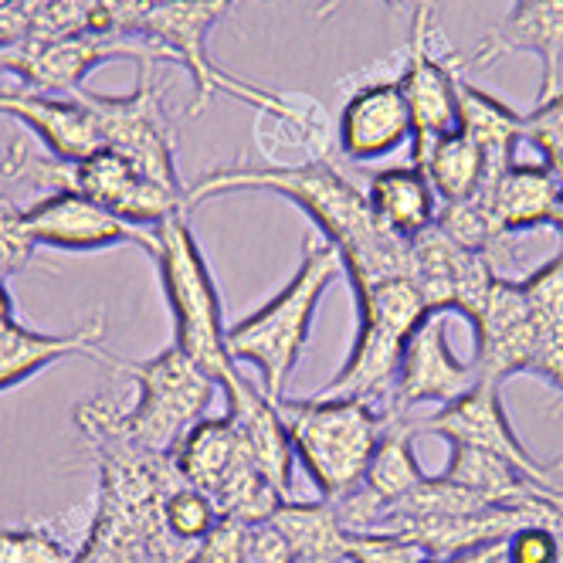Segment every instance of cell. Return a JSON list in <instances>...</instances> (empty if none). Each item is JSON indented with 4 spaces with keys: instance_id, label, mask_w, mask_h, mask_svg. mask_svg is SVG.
Segmentation results:
<instances>
[{
    "instance_id": "5bb4252c",
    "label": "cell",
    "mask_w": 563,
    "mask_h": 563,
    "mask_svg": "<svg viewBox=\"0 0 563 563\" xmlns=\"http://www.w3.org/2000/svg\"><path fill=\"white\" fill-rule=\"evenodd\" d=\"M482 380L472 364L452 353L449 346V312H428L411 333L405 353H400L397 380L390 390L387 411L411 415L418 405H452V400L475 390Z\"/></svg>"
},
{
    "instance_id": "d6a6232c",
    "label": "cell",
    "mask_w": 563,
    "mask_h": 563,
    "mask_svg": "<svg viewBox=\"0 0 563 563\" xmlns=\"http://www.w3.org/2000/svg\"><path fill=\"white\" fill-rule=\"evenodd\" d=\"M34 249L37 245L24 224V211H14L11 205L0 200V278L27 268Z\"/></svg>"
},
{
    "instance_id": "6da1fadb",
    "label": "cell",
    "mask_w": 563,
    "mask_h": 563,
    "mask_svg": "<svg viewBox=\"0 0 563 563\" xmlns=\"http://www.w3.org/2000/svg\"><path fill=\"white\" fill-rule=\"evenodd\" d=\"M112 411L109 397L75 408V424L96 449L102 489L89 537L71 563H194L197 547L180 543L164 519L167 496L184 482L174 455L133 445L115 431Z\"/></svg>"
},
{
    "instance_id": "30bf717a",
    "label": "cell",
    "mask_w": 563,
    "mask_h": 563,
    "mask_svg": "<svg viewBox=\"0 0 563 563\" xmlns=\"http://www.w3.org/2000/svg\"><path fill=\"white\" fill-rule=\"evenodd\" d=\"M75 96L96 115L102 150L126 156L143 177L180 190L174 164V136L164 119V109H159V92L150 75V62H143L140 82L130 96H99L89 89H78Z\"/></svg>"
},
{
    "instance_id": "d4e9b609",
    "label": "cell",
    "mask_w": 563,
    "mask_h": 563,
    "mask_svg": "<svg viewBox=\"0 0 563 563\" xmlns=\"http://www.w3.org/2000/svg\"><path fill=\"white\" fill-rule=\"evenodd\" d=\"M367 200H371L374 218L387 231L408 238V241L418 238L421 231H428L438 221V208H441L431 180L418 167L377 170L367 184Z\"/></svg>"
},
{
    "instance_id": "7a4b0ae2",
    "label": "cell",
    "mask_w": 563,
    "mask_h": 563,
    "mask_svg": "<svg viewBox=\"0 0 563 563\" xmlns=\"http://www.w3.org/2000/svg\"><path fill=\"white\" fill-rule=\"evenodd\" d=\"M228 190H272L282 194L319 228L323 241L340 252L353 289L384 278H411V241L387 231L374 211L367 190L356 187L333 159L302 167H218L184 190V208L221 197Z\"/></svg>"
},
{
    "instance_id": "44dd1931",
    "label": "cell",
    "mask_w": 563,
    "mask_h": 563,
    "mask_svg": "<svg viewBox=\"0 0 563 563\" xmlns=\"http://www.w3.org/2000/svg\"><path fill=\"white\" fill-rule=\"evenodd\" d=\"M106 340V316L99 312L86 327L71 333H34L21 327L18 319L0 327V390H11L27 377L42 374L68 356H92L102 364H112V356L102 350Z\"/></svg>"
},
{
    "instance_id": "277c9868",
    "label": "cell",
    "mask_w": 563,
    "mask_h": 563,
    "mask_svg": "<svg viewBox=\"0 0 563 563\" xmlns=\"http://www.w3.org/2000/svg\"><path fill=\"white\" fill-rule=\"evenodd\" d=\"M296 462L306 468L319 499H340L364 482L387 431V411L360 397L275 400Z\"/></svg>"
},
{
    "instance_id": "83f0119b",
    "label": "cell",
    "mask_w": 563,
    "mask_h": 563,
    "mask_svg": "<svg viewBox=\"0 0 563 563\" xmlns=\"http://www.w3.org/2000/svg\"><path fill=\"white\" fill-rule=\"evenodd\" d=\"M445 475L455 486L475 493L482 503L489 506H556L550 496H543L527 475H519L512 465H506L503 459L478 452L468 445H452ZM560 509V506H556Z\"/></svg>"
},
{
    "instance_id": "f1b7e54d",
    "label": "cell",
    "mask_w": 563,
    "mask_h": 563,
    "mask_svg": "<svg viewBox=\"0 0 563 563\" xmlns=\"http://www.w3.org/2000/svg\"><path fill=\"white\" fill-rule=\"evenodd\" d=\"M455 99H459V130L468 140H475L482 153L489 156L493 174L509 167L516 159V146L522 143V115H516L496 96L472 86L465 75L459 78Z\"/></svg>"
},
{
    "instance_id": "f35d334b",
    "label": "cell",
    "mask_w": 563,
    "mask_h": 563,
    "mask_svg": "<svg viewBox=\"0 0 563 563\" xmlns=\"http://www.w3.org/2000/svg\"><path fill=\"white\" fill-rule=\"evenodd\" d=\"M218 4H221V8H224V11H228V8H231V4H234V0H218Z\"/></svg>"
},
{
    "instance_id": "e0dca14e",
    "label": "cell",
    "mask_w": 563,
    "mask_h": 563,
    "mask_svg": "<svg viewBox=\"0 0 563 563\" xmlns=\"http://www.w3.org/2000/svg\"><path fill=\"white\" fill-rule=\"evenodd\" d=\"M530 52L540 58V96L537 106L560 92L563 68V0H516L506 21L482 37V45L468 58V65L486 68L503 55Z\"/></svg>"
},
{
    "instance_id": "4316f807",
    "label": "cell",
    "mask_w": 563,
    "mask_h": 563,
    "mask_svg": "<svg viewBox=\"0 0 563 563\" xmlns=\"http://www.w3.org/2000/svg\"><path fill=\"white\" fill-rule=\"evenodd\" d=\"M272 527L289 543L296 563H346L350 530L340 522L330 499L316 503H282L272 512Z\"/></svg>"
},
{
    "instance_id": "3957f363",
    "label": "cell",
    "mask_w": 563,
    "mask_h": 563,
    "mask_svg": "<svg viewBox=\"0 0 563 563\" xmlns=\"http://www.w3.org/2000/svg\"><path fill=\"white\" fill-rule=\"evenodd\" d=\"M340 272H343V262L330 241L309 238L302 249V262L296 275L289 278V286L275 299H268L262 309H255L252 316L228 327L224 333L228 353L234 356V364H252L258 371L262 390L272 400L286 397L289 377L309 346L316 309Z\"/></svg>"
},
{
    "instance_id": "484cf974",
    "label": "cell",
    "mask_w": 563,
    "mask_h": 563,
    "mask_svg": "<svg viewBox=\"0 0 563 563\" xmlns=\"http://www.w3.org/2000/svg\"><path fill=\"white\" fill-rule=\"evenodd\" d=\"M411 156H415V167L424 170V177L431 180L441 205H455V200L475 197L493 177L489 156L462 130H452L445 136H434L424 146H415Z\"/></svg>"
},
{
    "instance_id": "4fadbf2b",
    "label": "cell",
    "mask_w": 563,
    "mask_h": 563,
    "mask_svg": "<svg viewBox=\"0 0 563 563\" xmlns=\"http://www.w3.org/2000/svg\"><path fill=\"white\" fill-rule=\"evenodd\" d=\"M24 224L34 238V245L58 249V252H102L115 245H133L146 255H156V231L130 224L96 200L52 190L24 211Z\"/></svg>"
},
{
    "instance_id": "8fae6325",
    "label": "cell",
    "mask_w": 563,
    "mask_h": 563,
    "mask_svg": "<svg viewBox=\"0 0 563 563\" xmlns=\"http://www.w3.org/2000/svg\"><path fill=\"white\" fill-rule=\"evenodd\" d=\"M418 431L445 438L449 445H468V449L503 459L506 465H512L519 475H527L543 496H550L563 509V462H553V465L537 462L527 452V445H519V438L503 411L499 387L478 384L465 397L441 408L434 418L418 424Z\"/></svg>"
},
{
    "instance_id": "7c38bea8",
    "label": "cell",
    "mask_w": 563,
    "mask_h": 563,
    "mask_svg": "<svg viewBox=\"0 0 563 563\" xmlns=\"http://www.w3.org/2000/svg\"><path fill=\"white\" fill-rule=\"evenodd\" d=\"M431 34H434V8H431V0H418V8L411 14L405 68H400V78H397V89L405 96L411 119H415L411 146H424L434 136L459 130L455 89H459L465 58L455 52L438 58L431 48Z\"/></svg>"
},
{
    "instance_id": "ab89813d",
    "label": "cell",
    "mask_w": 563,
    "mask_h": 563,
    "mask_svg": "<svg viewBox=\"0 0 563 563\" xmlns=\"http://www.w3.org/2000/svg\"><path fill=\"white\" fill-rule=\"evenodd\" d=\"M0 71H4V58H0Z\"/></svg>"
},
{
    "instance_id": "ba28073f",
    "label": "cell",
    "mask_w": 563,
    "mask_h": 563,
    "mask_svg": "<svg viewBox=\"0 0 563 563\" xmlns=\"http://www.w3.org/2000/svg\"><path fill=\"white\" fill-rule=\"evenodd\" d=\"M115 367L136 384V405L126 415L112 411L115 431L140 449L174 455L184 434L211 408L218 384L205 371H197L174 343L140 364Z\"/></svg>"
},
{
    "instance_id": "5b68a950",
    "label": "cell",
    "mask_w": 563,
    "mask_h": 563,
    "mask_svg": "<svg viewBox=\"0 0 563 563\" xmlns=\"http://www.w3.org/2000/svg\"><path fill=\"white\" fill-rule=\"evenodd\" d=\"M153 231H156L153 258L174 319V346L197 371H205L218 384V390H224L241 377V364H234V356L228 353L224 343L228 327L205 252H200L197 238L187 224V214H174Z\"/></svg>"
},
{
    "instance_id": "74e56055",
    "label": "cell",
    "mask_w": 563,
    "mask_h": 563,
    "mask_svg": "<svg viewBox=\"0 0 563 563\" xmlns=\"http://www.w3.org/2000/svg\"><path fill=\"white\" fill-rule=\"evenodd\" d=\"M550 228H556V231L563 234V190H560V200H556V208H553V221H550Z\"/></svg>"
},
{
    "instance_id": "7402d4cb",
    "label": "cell",
    "mask_w": 563,
    "mask_h": 563,
    "mask_svg": "<svg viewBox=\"0 0 563 563\" xmlns=\"http://www.w3.org/2000/svg\"><path fill=\"white\" fill-rule=\"evenodd\" d=\"M563 184L547 164H512L503 167L499 174L489 177V184L482 187L475 197L482 200V208L493 218L496 231L512 238L519 231H537L550 228L553 208L560 200Z\"/></svg>"
},
{
    "instance_id": "d6986e66",
    "label": "cell",
    "mask_w": 563,
    "mask_h": 563,
    "mask_svg": "<svg viewBox=\"0 0 563 563\" xmlns=\"http://www.w3.org/2000/svg\"><path fill=\"white\" fill-rule=\"evenodd\" d=\"M0 115L18 119L55 159H86L102 150L96 115L82 99H55L37 89H4L0 92Z\"/></svg>"
},
{
    "instance_id": "f546056e",
    "label": "cell",
    "mask_w": 563,
    "mask_h": 563,
    "mask_svg": "<svg viewBox=\"0 0 563 563\" xmlns=\"http://www.w3.org/2000/svg\"><path fill=\"white\" fill-rule=\"evenodd\" d=\"M164 519H167V530L180 543L200 547V543H205V537L218 527L221 516H218L208 493H200V489L187 486V482H180V486L164 503Z\"/></svg>"
},
{
    "instance_id": "e575fe53",
    "label": "cell",
    "mask_w": 563,
    "mask_h": 563,
    "mask_svg": "<svg viewBox=\"0 0 563 563\" xmlns=\"http://www.w3.org/2000/svg\"><path fill=\"white\" fill-rule=\"evenodd\" d=\"M499 560H503V543L465 550V553H452V556H424L421 563H499Z\"/></svg>"
},
{
    "instance_id": "2e32d148",
    "label": "cell",
    "mask_w": 563,
    "mask_h": 563,
    "mask_svg": "<svg viewBox=\"0 0 563 563\" xmlns=\"http://www.w3.org/2000/svg\"><path fill=\"white\" fill-rule=\"evenodd\" d=\"M109 55H140L143 62H156L159 52L136 48V45H112V37L102 31L92 34H58V37H27V42L0 52L8 71L24 75V82L42 92H65L82 89L86 71H92Z\"/></svg>"
},
{
    "instance_id": "cb8c5ba5",
    "label": "cell",
    "mask_w": 563,
    "mask_h": 563,
    "mask_svg": "<svg viewBox=\"0 0 563 563\" xmlns=\"http://www.w3.org/2000/svg\"><path fill=\"white\" fill-rule=\"evenodd\" d=\"M533 333V377L563 397V252L519 278Z\"/></svg>"
},
{
    "instance_id": "4dcf8cb0",
    "label": "cell",
    "mask_w": 563,
    "mask_h": 563,
    "mask_svg": "<svg viewBox=\"0 0 563 563\" xmlns=\"http://www.w3.org/2000/svg\"><path fill=\"white\" fill-rule=\"evenodd\" d=\"M75 553L48 527L0 530V563H71Z\"/></svg>"
},
{
    "instance_id": "836d02e7",
    "label": "cell",
    "mask_w": 563,
    "mask_h": 563,
    "mask_svg": "<svg viewBox=\"0 0 563 563\" xmlns=\"http://www.w3.org/2000/svg\"><path fill=\"white\" fill-rule=\"evenodd\" d=\"M503 563H560V533L540 522L519 527L503 543Z\"/></svg>"
},
{
    "instance_id": "52a82bcc",
    "label": "cell",
    "mask_w": 563,
    "mask_h": 563,
    "mask_svg": "<svg viewBox=\"0 0 563 563\" xmlns=\"http://www.w3.org/2000/svg\"><path fill=\"white\" fill-rule=\"evenodd\" d=\"M356 296V336L343 371L319 390V397H360L384 408L397 380L400 353L411 333L431 312L415 278H384L353 289Z\"/></svg>"
},
{
    "instance_id": "9a60e30c",
    "label": "cell",
    "mask_w": 563,
    "mask_h": 563,
    "mask_svg": "<svg viewBox=\"0 0 563 563\" xmlns=\"http://www.w3.org/2000/svg\"><path fill=\"white\" fill-rule=\"evenodd\" d=\"M475 333L472 367L482 384L503 387L516 374H533V333L527 299L516 278L496 275L493 286L468 319Z\"/></svg>"
},
{
    "instance_id": "ac0fdd59",
    "label": "cell",
    "mask_w": 563,
    "mask_h": 563,
    "mask_svg": "<svg viewBox=\"0 0 563 563\" xmlns=\"http://www.w3.org/2000/svg\"><path fill=\"white\" fill-rule=\"evenodd\" d=\"M415 140V119L397 82L360 86L340 109L336 150L353 164H374Z\"/></svg>"
},
{
    "instance_id": "1f68e13d",
    "label": "cell",
    "mask_w": 563,
    "mask_h": 563,
    "mask_svg": "<svg viewBox=\"0 0 563 563\" xmlns=\"http://www.w3.org/2000/svg\"><path fill=\"white\" fill-rule=\"evenodd\" d=\"M428 553L397 537V533H380V530H364V533H353L346 540V563H421Z\"/></svg>"
},
{
    "instance_id": "ffe728a7",
    "label": "cell",
    "mask_w": 563,
    "mask_h": 563,
    "mask_svg": "<svg viewBox=\"0 0 563 563\" xmlns=\"http://www.w3.org/2000/svg\"><path fill=\"white\" fill-rule=\"evenodd\" d=\"M224 400H228V418L231 424L241 431L245 445L255 459V465L262 468V475L278 489L282 499H292V445L286 424H282L278 405L262 390V384L255 387V380H249L241 374L231 387H224Z\"/></svg>"
},
{
    "instance_id": "d590c367",
    "label": "cell",
    "mask_w": 563,
    "mask_h": 563,
    "mask_svg": "<svg viewBox=\"0 0 563 563\" xmlns=\"http://www.w3.org/2000/svg\"><path fill=\"white\" fill-rule=\"evenodd\" d=\"M11 319H14V296L8 289V282L0 278V327L11 323Z\"/></svg>"
},
{
    "instance_id": "8d00e7d4",
    "label": "cell",
    "mask_w": 563,
    "mask_h": 563,
    "mask_svg": "<svg viewBox=\"0 0 563 563\" xmlns=\"http://www.w3.org/2000/svg\"><path fill=\"white\" fill-rule=\"evenodd\" d=\"M336 4H340V0H323V4H319V18H330V14H333V8H336ZM384 4H387V8H394V11H397V8H400V4H405V0H384Z\"/></svg>"
},
{
    "instance_id": "8992f818",
    "label": "cell",
    "mask_w": 563,
    "mask_h": 563,
    "mask_svg": "<svg viewBox=\"0 0 563 563\" xmlns=\"http://www.w3.org/2000/svg\"><path fill=\"white\" fill-rule=\"evenodd\" d=\"M0 170L11 180L45 187L48 194L52 190L82 194L140 228H156L174 214H187L180 190H170L143 177L126 156H119L112 150H99L86 159H55V156H37L31 146H24V140H14L8 146V159Z\"/></svg>"
},
{
    "instance_id": "603a6c76",
    "label": "cell",
    "mask_w": 563,
    "mask_h": 563,
    "mask_svg": "<svg viewBox=\"0 0 563 563\" xmlns=\"http://www.w3.org/2000/svg\"><path fill=\"white\" fill-rule=\"evenodd\" d=\"M255 140L272 167H302L330 159V115L316 99L282 96L275 109H258Z\"/></svg>"
},
{
    "instance_id": "9c48e42d",
    "label": "cell",
    "mask_w": 563,
    "mask_h": 563,
    "mask_svg": "<svg viewBox=\"0 0 563 563\" xmlns=\"http://www.w3.org/2000/svg\"><path fill=\"white\" fill-rule=\"evenodd\" d=\"M174 465L187 486L208 493L221 519L265 522L289 503L262 475L231 418H200L174 449Z\"/></svg>"
}]
</instances>
